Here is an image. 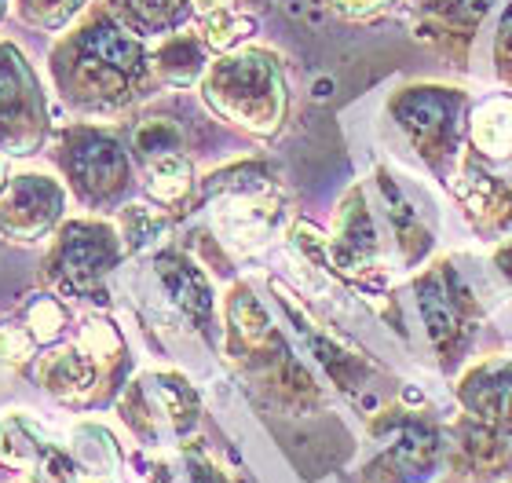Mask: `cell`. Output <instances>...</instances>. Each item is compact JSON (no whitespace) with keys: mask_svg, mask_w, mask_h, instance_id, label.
Returning a JSON list of instances; mask_svg holds the SVG:
<instances>
[{"mask_svg":"<svg viewBox=\"0 0 512 483\" xmlns=\"http://www.w3.org/2000/svg\"><path fill=\"white\" fill-rule=\"evenodd\" d=\"M194 15H216V11H242V0H191Z\"/></svg>","mask_w":512,"mask_h":483,"instance_id":"cell-30","label":"cell"},{"mask_svg":"<svg viewBox=\"0 0 512 483\" xmlns=\"http://www.w3.org/2000/svg\"><path fill=\"white\" fill-rule=\"evenodd\" d=\"M33 348L37 341L30 337L26 326H0V359L11 366H22L33 359Z\"/></svg>","mask_w":512,"mask_h":483,"instance_id":"cell-25","label":"cell"},{"mask_svg":"<svg viewBox=\"0 0 512 483\" xmlns=\"http://www.w3.org/2000/svg\"><path fill=\"white\" fill-rule=\"evenodd\" d=\"M458 198L465 213L476 220L480 231H509L512 235V187L498 176L483 172L476 161H461L458 169Z\"/></svg>","mask_w":512,"mask_h":483,"instance_id":"cell-14","label":"cell"},{"mask_svg":"<svg viewBox=\"0 0 512 483\" xmlns=\"http://www.w3.org/2000/svg\"><path fill=\"white\" fill-rule=\"evenodd\" d=\"M414 293H417L421 319H425L428 341L436 348L439 363L447 366V370L458 366L472 337L469 290L458 282V275H454L450 264H436V268L425 271V275L414 282Z\"/></svg>","mask_w":512,"mask_h":483,"instance_id":"cell-8","label":"cell"},{"mask_svg":"<svg viewBox=\"0 0 512 483\" xmlns=\"http://www.w3.org/2000/svg\"><path fill=\"white\" fill-rule=\"evenodd\" d=\"M505 476H509V483H512V462H509V469H505Z\"/></svg>","mask_w":512,"mask_h":483,"instance_id":"cell-33","label":"cell"},{"mask_svg":"<svg viewBox=\"0 0 512 483\" xmlns=\"http://www.w3.org/2000/svg\"><path fill=\"white\" fill-rule=\"evenodd\" d=\"M48 70L59 96L92 114L128 107L147 74H154L143 37L128 30L110 8L85 11V19L52 48Z\"/></svg>","mask_w":512,"mask_h":483,"instance_id":"cell-1","label":"cell"},{"mask_svg":"<svg viewBox=\"0 0 512 483\" xmlns=\"http://www.w3.org/2000/svg\"><path fill=\"white\" fill-rule=\"evenodd\" d=\"M249 33H253V19L238 8L202 15V26H198V37H202L209 48H216V52H235Z\"/></svg>","mask_w":512,"mask_h":483,"instance_id":"cell-21","label":"cell"},{"mask_svg":"<svg viewBox=\"0 0 512 483\" xmlns=\"http://www.w3.org/2000/svg\"><path fill=\"white\" fill-rule=\"evenodd\" d=\"M154 268H158V279H161V286H165V293L172 297V304H176L198 330H205L209 319H213L216 301H213V290H209V282H205L202 271L194 268L187 257H180V253H165V257H158Z\"/></svg>","mask_w":512,"mask_h":483,"instance_id":"cell-15","label":"cell"},{"mask_svg":"<svg viewBox=\"0 0 512 483\" xmlns=\"http://www.w3.org/2000/svg\"><path fill=\"white\" fill-rule=\"evenodd\" d=\"M8 4H11V0H0V19H4V11H8Z\"/></svg>","mask_w":512,"mask_h":483,"instance_id":"cell-32","label":"cell"},{"mask_svg":"<svg viewBox=\"0 0 512 483\" xmlns=\"http://www.w3.org/2000/svg\"><path fill=\"white\" fill-rule=\"evenodd\" d=\"M450 8H443L439 15L447 22H461V26H476L498 0H447Z\"/></svg>","mask_w":512,"mask_h":483,"instance_id":"cell-26","label":"cell"},{"mask_svg":"<svg viewBox=\"0 0 512 483\" xmlns=\"http://www.w3.org/2000/svg\"><path fill=\"white\" fill-rule=\"evenodd\" d=\"M326 4L344 19H374V15L392 8L395 0H326Z\"/></svg>","mask_w":512,"mask_h":483,"instance_id":"cell-27","label":"cell"},{"mask_svg":"<svg viewBox=\"0 0 512 483\" xmlns=\"http://www.w3.org/2000/svg\"><path fill=\"white\" fill-rule=\"evenodd\" d=\"M447 458L465 480H494L509 469L512 440L465 414L454 429V443H447Z\"/></svg>","mask_w":512,"mask_h":483,"instance_id":"cell-12","label":"cell"},{"mask_svg":"<svg viewBox=\"0 0 512 483\" xmlns=\"http://www.w3.org/2000/svg\"><path fill=\"white\" fill-rule=\"evenodd\" d=\"M107 8L139 37H169L194 15L191 0H107Z\"/></svg>","mask_w":512,"mask_h":483,"instance_id":"cell-16","label":"cell"},{"mask_svg":"<svg viewBox=\"0 0 512 483\" xmlns=\"http://www.w3.org/2000/svg\"><path fill=\"white\" fill-rule=\"evenodd\" d=\"M458 403L469 418L512 440V359H487L472 366L458 381Z\"/></svg>","mask_w":512,"mask_h":483,"instance_id":"cell-11","label":"cell"},{"mask_svg":"<svg viewBox=\"0 0 512 483\" xmlns=\"http://www.w3.org/2000/svg\"><path fill=\"white\" fill-rule=\"evenodd\" d=\"M458 110L461 96L450 88L436 85H417L403 88V96L392 99V114L399 129L410 136L417 154L439 169L443 161L458 154Z\"/></svg>","mask_w":512,"mask_h":483,"instance_id":"cell-9","label":"cell"},{"mask_svg":"<svg viewBox=\"0 0 512 483\" xmlns=\"http://www.w3.org/2000/svg\"><path fill=\"white\" fill-rule=\"evenodd\" d=\"M121 355H125V348H121L118 333L110 330V322H88L85 337L77 344H63V348L41 355L33 366V377L55 399L81 403L96 392L99 366L107 359H121Z\"/></svg>","mask_w":512,"mask_h":483,"instance_id":"cell-7","label":"cell"},{"mask_svg":"<svg viewBox=\"0 0 512 483\" xmlns=\"http://www.w3.org/2000/svg\"><path fill=\"white\" fill-rule=\"evenodd\" d=\"M494 271L502 275V282L512 290V242H505V246L494 249Z\"/></svg>","mask_w":512,"mask_h":483,"instance_id":"cell-29","label":"cell"},{"mask_svg":"<svg viewBox=\"0 0 512 483\" xmlns=\"http://www.w3.org/2000/svg\"><path fill=\"white\" fill-rule=\"evenodd\" d=\"M121 260V235L103 220H66L44 257L41 279L63 297H96Z\"/></svg>","mask_w":512,"mask_h":483,"instance_id":"cell-3","label":"cell"},{"mask_svg":"<svg viewBox=\"0 0 512 483\" xmlns=\"http://www.w3.org/2000/svg\"><path fill=\"white\" fill-rule=\"evenodd\" d=\"M209 63V44L194 33H169L158 44V52L150 55V70L165 85H191L205 74Z\"/></svg>","mask_w":512,"mask_h":483,"instance_id":"cell-17","label":"cell"},{"mask_svg":"<svg viewBox=\"0 0 512 483\" xmlns=\"http://www.w3.org/2000/svg\"><path fill=\"white\" fill-rule=\"evenodd\" d=\"M132 151L139 161L161 158V154H176L183 151V132L172 125V121H147L139 125L136 140H132Z\"/></svg>","mask_w":512,"mask_h":483,"instance_id":"cell-23","label":"cell"},{"mask_svg":"<svg viewBox=\"0 0 512 483\" xmlns=\"http://www.w3.org/2000/svg\"><path fill=\"white\" fill-rule=\"evenodd\" d=\"M22 326L37 344H55L66 330V308L59 297H33L22 312Z\"/></svg>","mask_w":512,"mask_h":483,"instance_id":"cell-22","label":"cell"},{"mask_svg":"<svg viewBox=\"0 0 512 483\" xmlns=\"http://www.w3.org/2000/svg\"><path fill=\"white\" fill-rule=\"evenodd\" d=\"M11 176H8V158H4V154H0V191H4V183H8Z\"/></svg>","mask_w":512,"mask_h":483,"instance_id":"cell-31","label":"cell"},{"mask_svg":"<svg viewBox=\"0 0 512 483\" xmlns=\"http://www.w3.org/2000/svg\"><path fill=\"white\" fill-rule=\"evenodd\" d=\"M472 147L483 158H509L512 154V96H494L472 110L469 121Z\"/></svg>","mask_w":512,"mask_h":483,"instance_id":"cell-18","label":"cell"},{"mask_svg":"<svg viewBox=\"0 0 512 483\" xmlns=\"http://www.w3.org/2000/svg\"><path fill=\"white\" fill-rule=\"evenodd\" d=\"M143 183H147V194L161 205H176L183 202L194 187V169L187 154H161V158L143 161Z\"/></svg>","mask_w":512,"mask_h":483,"instance_id":"cell-19","label":"cell"},{"mask_svg":"<svg viewBox=\"0 0 512 483\" xmlns=\"http://www.w3.org/2000/svg\"><path fill=\"white\" fill-rule=\"evenodd\" d=\"M66 213V187L48 172H19L0 191V238L37 242Z\"/></svg>","mask_w":512,"mask_h":483,"instance_id":"cell-10","label":"cell"},{"mask_svg":"<svg viewBox=\"0 0 512 483\" xmlns=\"http://www.w3.org/2000/svg\"><path fill=\"white\" fill-rule=\"evenodd\" d=\"M377 246H381V242H377L374 220L366 213L363 191L355 187V191H348V198H344V205H341V216H337L330 257L341 275H359V271L374 268Z\"/></svg>","mask_w":512,"mask_h":483,"instance_id":"cell-13","label":"cell"},{"mask_svg":"<svg viewBox=\"0 0 512 483\" xmlns=\"http://www.w3.org/2000/svg\"><path fill=\"white\" fill-rule=\"evenodd\" d=\"M202 96L220 118L253 136H275L289 107L282 63L264 48H235L220 55L205 70Z\"/></svg>","mask_w":512,"mask_h":483,"instance_id":"cell-2","label":"cell"},{"mask_svg":"<svg viewBox=\"0 0 512 483\" xmlns=\"http://www.w3.org/2000/svg\"><path fill=\"white\" fill-rule=\"evenodd\" d=\"M88 0H11V15L30 30L59 33L85 11Z\"/></svg>","mask_w":512,"mask_h":483,"instance_id":"cell-20","label":"cell"},{"mask_svg":"<svg viewBox=\"0 0 512 483\" xmlns=\"http://www.w3.org/2000/svg\"><path fill=\"white\" fill-rule=\"evenodd\" d=\"M48 136V107L41 81L26 55L11 41H0V154L22 158L33 154Z\"/></svg>","mask_w":512,"mask_h":483,"instance_id":"cell-6","label":"cell"},{"mask_svg":"<svg viewBox=\"0 0 512 483\" xmlns=\"http://www.w3.org/2000/svg\"><path fill=\"white\" fill-rule=\"evenodd\" d=\"M384 447L366 462L363 483H428L447 458V436L428 418H384L374 425Z\"/></svg>","mask_w":512,"mask_h":483,"instance_id":"cell-5","label":"cell"},{"mask_svg":"<svg viewBox=\"0 0 512 483\" xmlns=\"http://www.w3.org/2000/svg\"><path fill=\"white\" fill-rule=\"evenodd\" d=\"M59 161L70 180V191L88 205V209H110L132 187V158L118 143V136H110L92 125H77V129L63 132L59 143Z\"/></svg>","mask_w":512,"mask_h":483,"instance_id":"cell-4","label":"cell"},{"mask_svg":"<svg viewBox=\"0 0 512 483\" xmlns=\"http://www.w3.org/2000/svg\"><path fill=\"white\" fill-rule=\"evenodd\" d=\"M161 227H165V220L154 209H143V205H128L125 216H121V238L128 246H147L150 238L161 235Z\"/></svg>","mask_w":512,"mask_h":483,"instance_id":"cell-24","label":"cell"},{"mask_svg":"<svg viewBox=\"0 0 512 483\" xmlns=\"http://www.w3.org/2000/svg\"><path fill=\"white\" fill-rule=\"evenodd\" d=\"M494 55H498V63H502V66H512V8H509V15L502 19V26H498Z\"/></svg>","mask_w":512,"mask_h":483,"instance_id":"cell-28","label":"cell"}]
</instances>
